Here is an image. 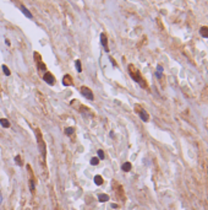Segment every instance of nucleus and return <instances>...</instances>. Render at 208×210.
Instances as JSON below:
<instances>
[{"label":"nucleus","instance_id":"11","mask_svg":"<svg viewBox=\"0 0 208 210\" xmlns=\"http://www.w3.org/2000/svg\"><path fill=\"white\" fill-rule=\"evenodd\" d=\"M200 33H201V36H202V37L208 38V27H207V26L201 27V28H200Z\"/></svg>","mask_w":208,"mask_h":210},{"label":"nucleus","instance_id":"14","mask_svg":"<svg viewBox=\"0 0 208 210\" xmlns=\"http://www.w3.org/2000/svg\"><path fill=\"white\" fill-rule=\"evenodd\" d=\"M0 124L2 128H10V122L7 121V119H5V118H1L0 119Z\"/></svg>","mask_w":208,"mask_h":210},{"label":"nucleus","instance_id":"10","mask_svg":"<svg viewBox=\"0 0 208 210\" xmlns=\"http://www.w3.org/2000/svg\"><path fill=\"white\" fill-rule=\"evenodd\" d=\"M20 9H21V11L25 14V16H26V17H28V19H32V17H33V16H32V14H31V11H29V10H28L25 5H22V4H21Z\"/></svg>","mask_w":208,"mask_h":210},{"label":"nucleus","instance_id":"22","mask_svg":"<svg viewBox=\"0 0 208 210\" xmlns=\"http://www.w3.org/2000/svg\"><path fill=\"white\" fill-rule=\"evenodd\" d=\"M15 162H16L19 166L22 165V159H21V156H16V157H15Z\"/></svg>","mask_w":208,"mask_h":210},{"label":"nucleus","instance_id":"18","mask_svg":"<svg viewBox=\"0 0 208 210\" xmlns=\"http://www.w3.org/2000/svg\"><path fill=\"white\" fill-rule=\"evenodd\" d=\"M75 66H76V70H77L78 73L82 71V65H81V62H80V60H76V62H75Z\"/></svg>","mask_w":208,"mask_h":210},{"label":"nucleus","instance_id":"16","mask_svg":"<svg viewBox=\"0 0 208 210\" xmlns=\"http://www.w3.org/2000/svg\"><path fill=\"white\" fill-rule=\"evenodd\" d=\"M121 168H123L124 172H129V171L131 169V164H130V162H125L124 165L121 166Z\"/></svg>","mask_w":208,"mask_h":210},{"label":"nucleus","instance_id":"6","mask_svg":"<svg viewBox=\"0 0 208 210\" xmlns=\"http://www.w3.org/2000/svg\"><path fill=\"white\" fill-rule=\"evenodd\" d=\"M135 111L140 114V117H141V119L143 121V122H148V119H149V116H148V113L146 112L143 108H141V106L136 105L135 106Z\"/></svg>","mask_w":208,"mask_h":210},{"label":"nucleus","instance_id":"20","mask_svg":"<svg viewBox=\"0 0 208 210\" xmlns=\"http://www.w3.org/2000/svg\"><path fill=\"white\" fill-rule=\"evenodd\" d=\"M91 164H92L93 166L98 165V164H99V159H98V157H93V159L91 160Z\"/></svg>","mask_w":208,"mask_h":210},{"label":"nucleus","instance_id":"1","mask_svg":"<svg viewBox=\"0 0 208 210\" xmlns=\"http://www.w3.org/2000/svg\"><path fill=\"white\" fill-rule=\"evenodd\" d=\"M127 69H129V74H130V76L136 81V83H138V85L141 86V87H143V88H147L148 86H147V83H146V80L142 78V75H141V73L138 71V69L133 65V64H130L129 66H127Z\"/></svg>","mask_w":208,"mask_h":210},{"label":"nucleus","instance_id":"23","mask_svg":"<svg viewBox=\"0 0 208 210\" xmlns=\"http://www.w3.org/2000/svg\"><path fill=\"white\" fill-rule=\"evenodd\" d=\"M29 189H31V192L34 190V182H33V179H29Z\"/></svg>","mask_w":208,"mask_h":210},{"label":"nucleus","instance_id":"5","mask_svg":"<svg viewBox=\"0 0 208 210\" xmlns=\"http://www.w3.org/2000/svg\"><path fill=\"white\" fill-rule=\"evenodd\" d=\"M36 96H37V101H38V103H39V106H41L42 111L47 114V113H48V111H47V101H45L44 96L42 95L41 92H37V93H36Z\"/></svg>","mask_w":208,"mask_h":210},{"label":"nucleus","instance_id":"21","mask_svg":"<svg viewBox=\"0 0 208 210\" xmlns=\"http://www.w3.org/2000/svg\"><path fill=\"white\" fill-rule=\"evenodd\" d=\"M98 159H101V160H103V159H105V156H104V151L103 150H98Z\"/></svg>","mask_w":208,"mask_h":210},{"label":"nucleus","instance_id":"3","mask_svg":"<svg viewBox=\"0 0 208 210\" xmlns=\"http://www.w3.org/2000/svg\"><path fill=\"white\" fill-rule=\"evenodd\" d=\"M34 59H36V63H37V68H38V70L42 71V73H45V71H47V66H45V64L43 63L42 57L39 55V53L34 52Z\"/></svg>","mask_w":208,"mask_h":210},{"label":"nucleus","instance_id":"15","mask_svg":"<svg viewBox=\"0 0 208 210\" xmlns=\"http://www.w3.org/2000/svg\"><path fill=\"white\" fill-rule=\"evenodd\" d=\"M94 183L97 184V186H102L103 184V178H102V176H96L94 177Z\"/></svg>","mask_w":208,"mask_h":210},{"label":"nucleus","instance_id":"24","mask_svg":"<svg viewBox=\"0 0 208 210\" xmlns=\"http://www.w3.org/2000/svg\"><path fill=\"white\" fill-rule=\"evenodd\" d=\"M111 207H113L114 209H116V208H118V205H116V204H111Z\"/></svg>","mask_w":208,"mask_h":210},{"label":"nucleus","instance_id":"2","mask_svg":"<svg viewBox=\"0 0 208 210\" xmlns=\"http://www.w3.org/2000/svg\"><path fill=\"white\" fill-rule=\"evenodd\" d=\"M34 133H36V136H37V143H38V149H39V152H41V157L42 160L44 161L45 160V156H47V147H45V143L43 140V136H42V133L39 131V129H34Z\"/></svg>","mask_w":208,"mask_h":210},{"label":"nucleus","instance_id":"4","mask_svg":"<svg viewBox=\"0 0 208 210\" xmlns=\"http://www.w3.org/2000/svg\"><path fill=\"white\" fill-rule=\"evenodd\" d=\"M80 92H81V95L84 96L87 100H91V101H93V100H94V95H93L92 90H91V88H88L87 86H82V87L80 88Z\"/></svg>","mask_w":208,"mask_h":210},{"label":"nucleus","instance_id":"25","mask_svg":"<svg viewBox=\"0 0 208 210\" xmlns=\"http://www.w3.org/2000/svg\"><path fill=\"white\" fill-rule=\"evenodd\" d=\"M1 202H2V197H1V193H0V204H1Z\"/></svg>","mask_w":208,"mask_h":210},{"label":"nucleus","instance_id":"26","mask_svg":"<svg viewBox=\"0 0 208 210\" xmlns=\"http://www.w3.org/2000/svg\"><path fill=\"white\" fill-rule=\"evenodd\" d=\"M0 91H1V88H0Z\"/></svg>","mask_w":208,"mask_h":210},{"label":"nucleus","instance_id":"17","mask_svg":"<svg viewBox=\"0 0 208 210\" xmlns=\"http://www.w3.org/2000/svg\"><path fill=\"white\" fill-rule=\"evenodd\" d=\"M74 131H75V128H72V126L65 128V134L66 135H71V134H74Z\"/></svg>","mask_w":208,"mask_h":210},{"label":"nucleus","instance_id":"7","mask_svg":"<svg viewBox=\"0 0 208 210\" xmlns=\"http://www.w3.org/2000/svg\"><path fill=\"white\" fill-rule=\"evenodd\" d=\"M43 80H44L48 85H54L55 84V78H54V75H53L52 73H49V71H45V73H44Z\"/></svg>","mask_w":208,"mask_h":210},{"label":"nucleus","instance_id":"13","mask_svg":"<svg viewBox=\"0 0 208 210\" xmlns=\"http://www.w3.org/2000/svg\"><path fill=\"white\" fill-rule=\"evenodd\" d=\"M98 200H99L101 203L108 202V200H109V195H106V194H99V195H98Z\"/></svg>","mask_w":208,"mask_h":210},{"label":"nucleus","instance_id":"9","mask_svg":"<svg viewBox=\"0 0 208 210\" xmlns=\"http://www.w3.org/2000/svg\"><path fill=\"white\" fill-rule=\"evenodd\" d=\"M62 85H64V86H71V85H72V78H71L69 74L64 75V78H62Z\"/></svg>","mask_w":208,"mask_h":210},{"label":"nucleus","instance_id":"12","mask_svg":"<svg viewBox=\"0 0 208 210\" xmlns=\"http://www.w3.org/2000/svg\"><path fill=\"white\" fill-rule=\"evenodd\" d=\"M70 105L72 106L76 111H78L80 109V106H81V103H80V101H77V100H72L71 102H70Z\"/></svg>","mask_w":208,"mask_h":210},{"label":"nucleus","instance_id":"8","mask_svg":"<svg viewBox=\"0 0 208 210\" xmlns=\"http://www.w3.org/2000/svg\"><path fill=\"white\" fill-rule=\"evenodd\" d=\"M101 43L104 47V50L105 52H109V48H108V38H106V35L105 33H102L101 35Z\"/></svg>","mask_w":208,"mask_h":210},{"label":"nucleus","instance_id":"19","mask_svg":"<svg viewBox=\"0 0 208 210\" xmlns=\"http://www.w3.org/2000/svg\"><path fill=\"white\" fill-rule=\"evenodd\" d=\"M2 70H4V74L6 75V76H10V70H9V68L6 66V65H2Z\"/></svg>","mask_w":208,"mask_h":210}]
</instances>
